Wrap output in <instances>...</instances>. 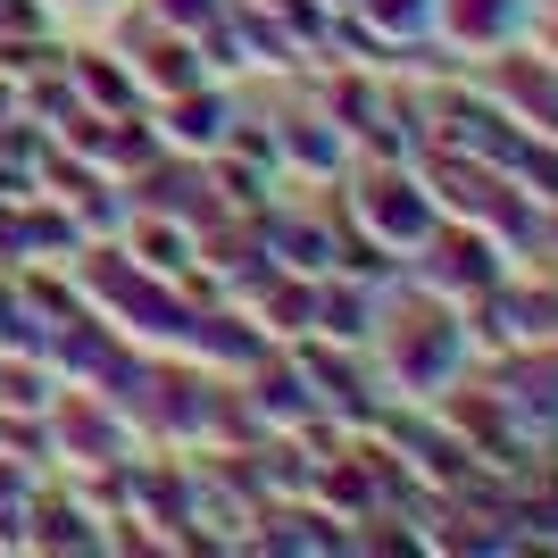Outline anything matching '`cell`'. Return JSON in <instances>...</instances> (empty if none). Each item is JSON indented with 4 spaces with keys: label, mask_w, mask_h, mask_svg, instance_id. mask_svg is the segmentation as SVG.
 I'll use <instances>...</instances> for the list:
<instances>
[]
</instances>
